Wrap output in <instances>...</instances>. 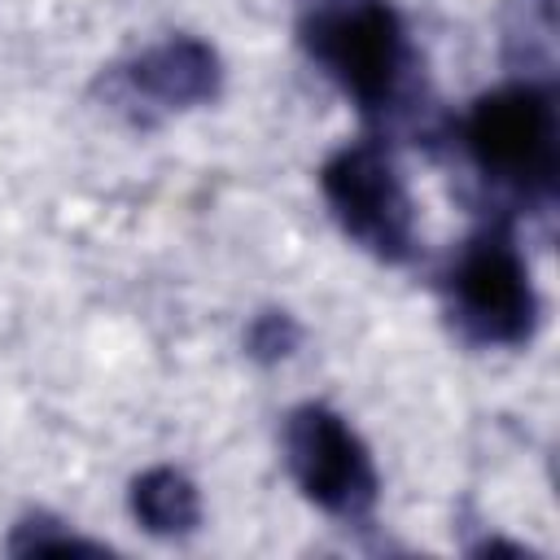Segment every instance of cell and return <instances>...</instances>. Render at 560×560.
<instances>
[{"instance_id":"cell-6","label":"cell","mask_w":560,"mask_h":560,"mask_svg":"<svg viewBox=\"0 0 560 560\" xmlns=\"http://www.w3.org/2000/svg\"><path fill=\"white\" fill-rule=\"evenodd\" d=\"M131 88L144 92L149 101L166 105V109L171 105H192V101L214 92V57L192 39L162 44L144 61H136Z\"/></svg>"},{"instance_id":"cell-2","label":"cell","mask_w":560,"mask_h":560,"mask_svg":"<svg viewBox=\"0 0 560 560\" xmlns=\"http://www.w3.org/2000/svg\"><path fill=\"white\" fill-rule=\"evenodd\" d=\"M477 166L525 192H547L556 175V109L542 88H503L481 96L468 118Z\"/></svg>"},{"instance_id":"cell-4","label":"cell","mask_w":560,"mask_h":560,"mask_svg":"<svg viewBox=\"0 0 560 560\" xmlns=\"http://www.w3.org/2000/svg\"><path fill=\"white\" fill-rule=\"evenodd\" d=\"M284 446H289L293 477L319 508L337 516H363L372 508L376 472H372L363 442L354 438V429H346L341 416L324 407L293 411L284 429Z\"/></svg>"},{"instance_id":"cell-7","label":"cell","mask_w":560,"mask_h":560,"mask_svg":"<svg viewBox=\"0 0 560 560\" xmlns=\"http://www.w3.org/2000/svg\"><path fill=\"white\" fill-rule=\"evenodd\" d=\"M136 516L153 534H184L197 525V490L188 486V477L171 468L144 472L136 481Z\"/></svg>"},{"instance_id":"cell-3","label":"cell","mask_w":560,"mask_h":560,"mask_svg":"<svg viewBox=\"0 0 560 560\" xmlns=\"http://www.w3.org/2000/svg\"><path fill=\"white\" fill-rule=\"evenodd\" d=\"M451 289H455V315L477 341L516 346L529 337L538 302L529 271L508 236L472 241L455 262Z\"/></svg>"},{"instance_id":"cell-5","label":"cell","mask_w":560,"mask_h":560,"mask_svg":"<svg viewBox=\"0 0 560 560\" xmlns=\"http://www.w3.org/2000/svg\"><path fill=\"white\" fill-rule=\"evenodd\" d=\"M324 192L341 228L376 249L381 258H402L411 245V201L398 184L389 158L372 144H354L324 166Z\"/></svg>"},{"instance_id":"cell-1","label":"cell","mask_w":560,"mask_h":560,"mask_svg":"<svg viewBox=\"0 0 560 560\" xmlns=\"http://www.w3.org/2000/svg\"><path fill=\"white\" fill-rule=\"evenodd\" d=\"M306 44L363 105L389 101L402 74V26L385 0H315L306 13Z\"/></svg>"},{"instance_id":"cell-8","label":"cell","mask_w":560,"mask_h":560,"mask_svg":"<svg viewBox=\"0 0 560 560\" xmlns=\"http://www.w3.org/2000/svg\"><path fill=\"white\" fill-rule=\"evenodd\" d=\"M293 341H298V328H293L284 315H262V319L254 324V332H249V346H254V354H262V359L289 354Z\"/></svg>"}]
</instances>
